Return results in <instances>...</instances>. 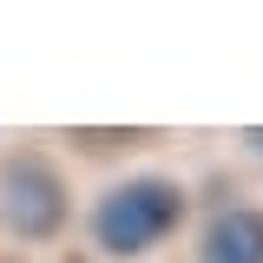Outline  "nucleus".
Returning a JSON list of instances; mask_svg holds the SVG:
<instances>
[{"instance_id": "obj_3", "label": "nucleus", "mask_w": 263, "mask_h": 263, "mask_svg": "<svg viewBox=\"0 0 263 263\" xmlns=\"http://www.w3.org/2000/svg\"><path fill=\"white\" fill-rule=\"evenodd\" d=\"M197 263H263V211L257 204H224L197 230Z\"/></svg>"}, {"instance_id": "obj_2", "label": "nucleus", "mask_w": 263, "mask_h": 263, "mask_svg": "<svg viewBox=\"0 0 263 263\" xmlns=\"http://www.w3.org/2000/svg\"><path fill=\"white\" fill-rule=\"evenodd\" d=\"M72 224V184L46 152H7L0 158V230L20 243H53Z\"/></svg>"}, {"instance_id": "obj_4", "label": "nucleus", "mask_w": 263, "mask_h": 263, "mask_svg": "<svg viewBox=\"0 0 263 263\" xmlns=\"http://www.w3.org/2000/svg\"><path fill=\"white\" fill-rule=\"evenodd\" d=\"M237 145H243V152H257V158H263V125H243V138H237Z\"/></svg>"}, {"instance_id": "obj_1", "label": "nucleus", "mask_w": 263, "mask_h": 263, "mask_svg": "<svg viewBox=\"0 0 263 263\" xmlns=\"http://www.w3.org/2000/svg\"><path fill=\"white\" fill-rule=\"evenodd\" d=\"M184 211H191V191H184L178 178H164V171H132V178H119V184H105V191L92 197L86 230H92L99 257L138 263V257H152L158 243L178 237Z\"/></svg>"}]
</instances>
